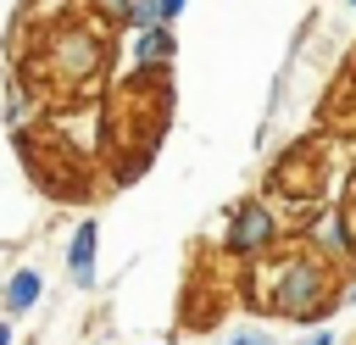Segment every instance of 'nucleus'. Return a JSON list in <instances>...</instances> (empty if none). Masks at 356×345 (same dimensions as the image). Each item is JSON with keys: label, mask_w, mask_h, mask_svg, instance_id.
<instances>
[{"label": "nucleus", "mask_w": 356, "mask_h": 345, "mask_svg": "<svg viewBox=\"0 0 356 345\" xmlns=\"http://www.w3.org/2000/svg\"><path fill=\"white\" fill-rule=\"evenodd\" d=\"M33 295H39V273H17L11 278V289H6V300L22 312V306H33Z\"/></svg>", "instance_id": "7ed1b4c3"}, {"label": "nucleus", "mask_w": 356, "mask_h": 345, "mask_svg": "<svg viewBox=\"0 0 356 345\" xmlns=\"http://www.w3.org/2000/svg\"><path fill=\"white\" fill-rule=\"evenodd\" d=\"M67 262H72V284H89V273H95V223H83V228L72 234Z\"/></svg>", "instance_id": "f257e3e1"}, {"label": "nucleus", "mask_w": 356, "mask_h": 345, "mask_svg": "<svg viewBox=\"0 0 356 345\" xmlns=\"http://www.w3.org/2000/svg\"><path fill=\"white\" fill-rule=\"evenodd\" d=\"M234 345H267V339H261V334H239Z\"/></svg>", "instance_id": "0eeeda50"}, {"label": "nucleus", "mask_w": 356, "mask_h": 345, "mask_svg": "<svg viewBox=\"0 0 356 345\" xmlns=\"http://www.w3.org/2000/svg\"><path fill=\"white\" fill-rule=\"evenodd\" d=\"M350 6H356V0H350Z\"/></svg>", "instance_id": "9b49d317"}, {"label": "nucleus", "mask_w": 356, "mask_h": 345, "mask_svg": "<svg viewBox=\"0 0 356 345\" xmlns=\"http://www.w3.org/2000/svg\"><path fill=\"white\" fill-rule=\"evenodd\" d=\"M312 345H328V334H317V339H312Z\"/></svg>", "instance_id": "6e6552de"}, {"label": "nucleus", "mask_w": 356, "mask_h": 345, "mask_svg": "<svg viewBox=\"0 0 356 345\" xmlns=\"http://www.w3.org/2000/svg\"><path fill=\"white\" fill-rule=\"evenodd\" d=\"M6 339H11V334H6V323H0V345H6Z\"/></svg>", "instance_id": "1a4fd4ad"}, {"label": "nucleus", "mask_w": 356, "mask_h": 345, "mask_svg": "<svg viewBox=\"0 0 356 345\" xmlns=\"http://www.w3.org/2000/svg\"><path fill=\"white\" fill-rule=\"evenodd\" d=\"M261 239H267V211L250 206V211L239 217V228H234V250H256Z\"/></svg>", "instance_id": "f03ea898"}, {"label": "nucleus", "mask_w": 356, "mask_h": 345, "mask_svg": "<svg viewBox=\"0 0 356 345\" xmlns=\"http://www.w3.org/2000/svg\"><path fill=\"white\" fill-rule=\"evenodd\" d=\"M167 45H172V33H167V28H156V22H150V28H145V39H139V61H150V56H161V50H167Z\"/></svg>", "instance_id": "20e7f679"}, {"label": "nucleus", "mask_w": 356, "mask_h": 345, "mask_svg": "<svg viewBox=\"0 0 356 345\" xmlns=\"http://www.w3.org/2000/svg\"><path fill=\"white\" fill-rule=\"evenodd\" d=\"M150 22H156V0H139L134 6V28H150Z\"/></svg>", "instance_id": "39448f33"}, {"label": "nucleus", "mask_w": 356, "mask_h": 345, "mask_svg": "<svg viewBox=\"0 0 356 345\" xmlns=\"http://www.w3.org/2000/svg\"><path fill=\"white\" fill-rule=\"evenodd\" d=\"M184 11V0H156V17H178Z\"/></svg>", "instance_id": "423d86ee"}, {"label": "nucleus", "mask_w": 356, "mask_h": 345, "mask_svg": "<svg viewBox=\"0 0 356 345\" xmlns=\"http://www.w3.org/2000/svg\"><path fill=\"white\" fill-rule=\"evenodd\" d=\"M117 6H122V0H117ZM128 6H134V0H128Z\"/></svg>", "instance_id": "9d476101"}]
</instances>
